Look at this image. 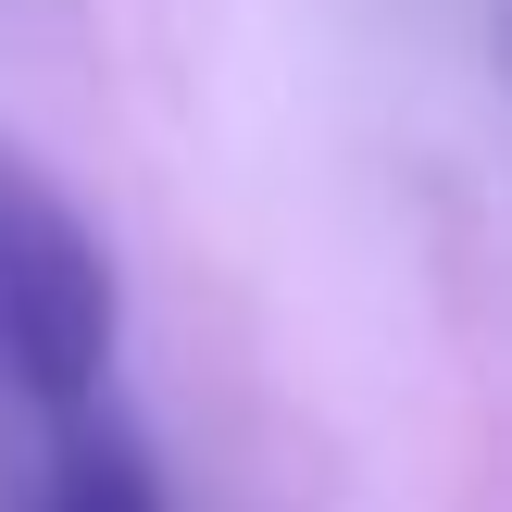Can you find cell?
I'll return each mask as SVG.
<instances>
[{
  "instance_id": "1",
  "label": "cell",
  "mask_w": 512,
  "mask_h": 512,
  "mask_svg": "<svg viewBox=\"0 0 512 512\" xmlns=\"http://www.w3.org/2000/svg\"><path fill=\"white\" fill-rule=\"evenodd\" d=\"M0 388L25 400V425L113 400V263L25 163H0Z\"/></svg>"
},
{
  "instance_id": "2",
  "label": "cell",
  "mask_w": 512,
  "mask_h": 512,
  "mask_svg": "<svg viewBox=\"0 0 512 512\" xmlns=\"http://www.w3.org/2000/svg\"><path fill=\"white\" fill-rule=\"evenodd\" d=\"M25 512H163V488H150V463H138V438H125L113 400H100V413H75V425H38Z\"/></svg>"
}]
</instances>
